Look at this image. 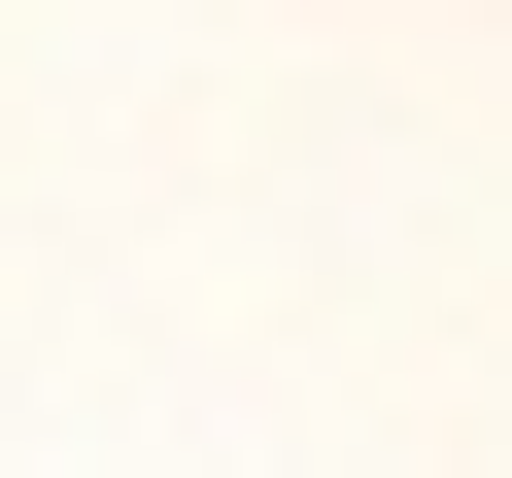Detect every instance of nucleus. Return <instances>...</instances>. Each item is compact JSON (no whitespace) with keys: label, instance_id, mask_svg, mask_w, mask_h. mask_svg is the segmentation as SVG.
Instances as JSON below:
<instances>
[]
</instances>
